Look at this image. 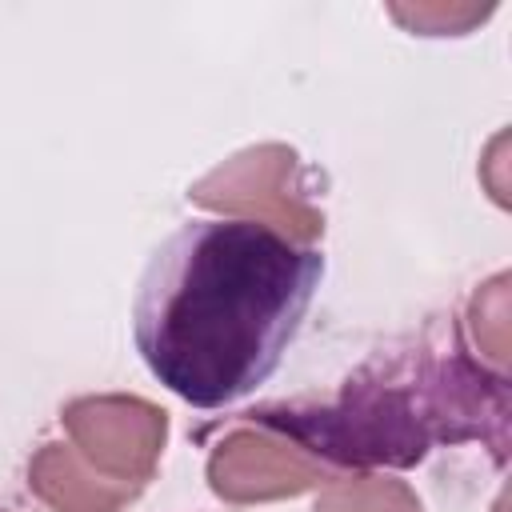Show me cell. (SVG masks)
<instances>
[{
  "label": "cell",
  "instance_id": "277c9868",
  "mask_svg": "<svg viewBox=\"0 0 512 512\" xmlns=\"http://www.w3.org/2000/svg\"><path fill=\"white\" fill-rule=\"evenodd\" d=\"M328 480H332V468L320 456H312L288 432L260 424L252 416L244 428L228 432L208 456V484L228 504L280 500Z\"/></svg>",
  "mask_w": 512,
  "mask_h": 512
},
{
  "label": "cell",
  "instance_id": "6da1fadb",
  "mask_svg": "<svg viewBox=\"0 0 512 512\" xmlns=\"http://www.w3.org/2000/svg\"><path fill=\"white\" fill-rule=\"evenodd\" d=\"M324 256L264 224L192 220L148 256L132 340L148 372L196 408L256 392L284 360Z\"/></svg>",
  "mask_w": 512,
  "mask_h": 512
},
{
  "label": "cell",
  "instance_id": "5b68a950",
  "mask_svg": "<svg viewBox=\"0 0 512 512\" xmlns=\"http://www.w3.org/2000/svg\"><path fill=\"white\" fill-rule=\"evenodd\" d=\"M28 488L52 512H120L140 492L104 480L68 440L44 444L28 460Z\"/></svg>",
  "mask_w": 512,
  "mask_h": 512
},
{
  "label": "cell",
  "instance_id": "8992f818",
  "mask_svg": "<svg viewBox=\"0 0 512 512\" xmlns=\"http://www.w3.org/2000/svg\"><path fill=\"white\" fill-rule=\"evenodd\" d=\"M312 512H424L416 492L392 476H332Z\"/></svg>",
  "mask_w": 512,
  "mask_h": 512
},
{
  "label": "cell",
  "instance_id": "7a4b0ae2",
  "mask_svg": "<svg viewBox=\"0 0 512 512\" xmlns=\"http://www.w3.org/2000/svg\"><path fill=\"white\" fill-rule=\"evenodd\" d=\"M188 200L228 212L232 220L264 224L296 244H312L324 232V212L312 200L308 168L288 144L244 148L204 180L188 188Z\"/></svg>",
  "mask_w": 512,
  "mask_h": 512
},
{
  "label": "cell",
  "instance_id": "3957f363",
  "mask_svg": "<svg viewBox=\"0 0 512 512\" xmlns=\"http://www.w3.org/2000/svg\"><path fill=\"white\" fill-rule=\"evenodd\" d=\"M68 444L112 484L140 492L164 452L168 416L140 396H84L60 416Z\"/></svg>",
  "mask_w": 512,
  "mask_h": 512
}]
</instances>
